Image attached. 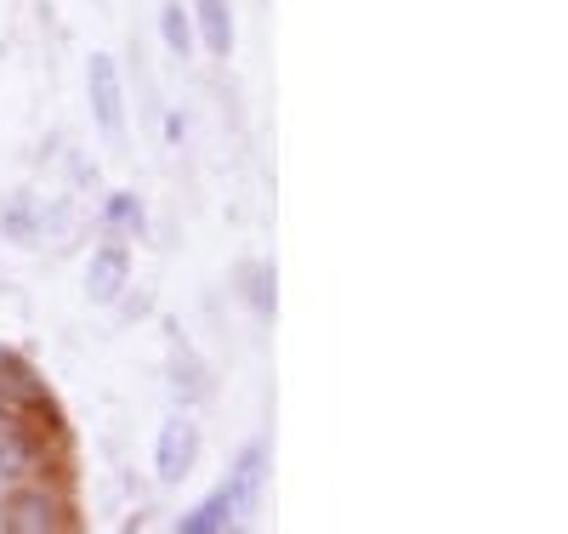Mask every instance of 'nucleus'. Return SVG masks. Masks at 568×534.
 I'll return each instance as SVG.
<instances>
[{
  "mask_svg": "<svg viewBox=\"0 0 568 534\" xmlns=\"http://www.w3.org/2000/svg\"><path fill=\"white\" fill-rule=\"evenodd\" d=\"M0 528L7 534H58V528H69V501L52 495L45 483H29V490L7 495V506H0Z\"/></svg>",
  "mask_w": 568,
  "mask_h": 534,
  "instance_id": "f257e3e1",
  "label": "nucleus"
},
{
  "mask_svg": "<svg viewBox=\"0 0 568 534\" xmlns=\"http://www.w3.org/2000/svg\"><path fill=\"white\" fill-rule=\"evenodd\" d=\"M85 97H91V114H98V131L103 137H120L125 131V91H120V69L109 52H91L85 63Z\"/></svg>",
  "mask_w": 568,
  "mask_h": 534,
  "instance_id": "f03ea898",
  "label": "nucleus"
},
{
  "mask_svg": "<svg viewBox=\"0 0 568 534\" xmlns=\"http://www.w3.org/2000/svg\"><path fill=\"white\" fill-rule=\"evenodd\" d=\"M194 461H200V426L187 421V415L165 421V426H160V444H154V472H160V483H182L187 472H194Z\"/></svg>",
  "mask_w": 568,
  "mask_h": 534,
  "instance_id": "7ed1b4c3",
  "label": "nucleus"
},
{
  "mask_svg": "<svg viewBox=\"0 0 568 534\" xmlns=\"http://www.w3.org/2000/svg\"><path fill=\"white\" fill-rule=\"evenodd\" d=\"M131 284V251L125 245H98L85 262V296L91 302H120V290Z\"/></svg>",
  "mask_w": 568,
  "mask_h": 534,
  "instance_id": "20e7f679",
  "label": "nucleus"
},
{
  "mask_svg": "<svg viewBox=\"0 0 568 534\" xmlns=\"http://www.w3.org/2000/svg\"><path fill=\"white\" fill-rule=\"evenodd\" d=\"M245 517H251V512H245V501L222 483V490H216L211 501H200L194 512H182V517H176V534H222V528H240Z\"/></svg>",
  "mask_w": 568,
  "mask_h": 534,
  "instance_id": "39448f33",
  "label": "nucleus"
},
{
  "mask_svg": "<svg viewBox=\"0 0 568 534\" xmlns=\"http://www.w3.org/2000/svg\"><path fill=\"white\" fill-rule=\"evenodd\" d=\"M194 23L205 34V52L211 58H227L233 52V12H227V0H194Z\"/></svg>",
  "mask_w": 568,
  "mask_h": 534,
  "instance_id": "423d86ee",
  "label": "nucleus"
},
{
  "mask_svg": "<svg viewBox=\"0 0 568 534\" xmlns=\"http://www.w3.org/2000/svg\"><path fill=\"white\" fill-rule=\"evenodd\" d=\"M0 233L18 239V245H34V239H45V216H34V200H12L0 216Z\"/></svg>",
  "mask_w": 568,
  "mask_h": 534,
  "instance_id": "0eeeda50",
  "label": "nucleus"
},
{
  "mask_svg": "<svg viewBox=\"0 0 568 534\" xmlns=\"http://www.w3.org/2000/svg\"><path fill=\"white\" fill-rule=\"evenodd\" d=\"M103 228H109V233H142L136 193H109V200H103Z\"/></svg>",
  "mask_w": 568,
  "mask_h": 534,
  "instance_id": "6e6552de",
  "label": "nucleus"
},
{
  "mask_svg": "<svg viewBox=\"0 0 568 534\" xmlns=\"http://www.w3.org/2000/svg\"><path fill=\"white\" fill-rule=\"evenodd\" d=\"M160 34H165V46H171L176 58H187V52H194V18H187V12L176 7V0H171V7L160 12Z\"/></svg>",
  "mask_w": 568,
  "mask_h": 534,
  "instance_id": "1a4fd4ad",
  "label": "nucleus"
},
{
  "mask_svg": "<svg viewBox=\"0 0 568 534\" xmlns=\"http://www.w3.org/2000/svg\"><path fill=\"white\" fill-rule=\"evenodd\" d=\"M240 284H245V302H251L256 313H273V268H267V262L240 268Z\"/></svg>",
  "mask_w": 568,
  "mask_h": 534,
  "instance_id": "9d476101",
  "label": "nucleus"
}]
</instances>
